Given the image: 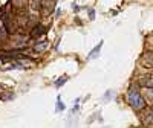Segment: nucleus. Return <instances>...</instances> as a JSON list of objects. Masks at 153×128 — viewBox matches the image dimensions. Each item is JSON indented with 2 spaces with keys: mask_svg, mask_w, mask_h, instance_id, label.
Here are the masks:
<instances>
[{
  "mask_svg": "<svg viewBox=\"0 0 153 128\" xmlns=\"http://www.w3.org/2000/svg\"><path fill=\"white\" fill-rule=\"evenodd\" d=\"M127 101H129V104L135 110H143L146 107V101L143 99V96L139 95V92L136 88H130L129 90V93H127Z\"/></svg>",
  "mask_w": 153,
  "mask_h": 128,
  "instance_id": "1",
  "label": "nucleus"
},
{
  "mask_svg": "<svg viewBox=\"0 0 153 128\" xmlns=\"http://www.w3.org/2000/svg\"><path fill=\"white\" fill-rule=\"evenodd\" d=\"M139 84H141V85H144V87H149V88H152V76H144V78H141Z\"/></svg>",
  "mask_w": 153,
  "mask_h": 128,
  "instance_id": "4",
  "label": "nucleus"
},
{
  "mask_svg": "<svg viewBox=\"0 0 153 128\" xmlns=\"http://www.w3.org/2000/svg\"><path fill=\"white\" fill-rule=\"evenodd\" d=\"M48 47H49V43H48V41H40V43H37V44L34 46V52L42 54V52H45Z\"/></svg>",
  "mask_w": 153,
  "mask_h": 128,
  "instance_id": "2",
  "label": "nucleus"
},
{
  "mask_svg": "<svg viewBox=\"0 0 153 128\" xmlns=\"http://www.w3.org/2000/svg\"><path fill=\"white\" fill-rule=\"evenodd\" d=\"M66 79H68V78H66V76H63V78H60V79H58V81L55 82V85H57V87H60V85H63V84H65V82H66Z\"/></svg>",
  "mask_w": 153,
  "mask_h": 128,
  "instance_id": "7",
  "label": "nucleus"
},
{
  "mask_svg": "<svg viewBox=\"0 0 153 128\" xmlns=\"http://www.w3.org/2000/svg\"><path fill=\"white\" fill-rule=\"evenodd\" d=\"M144 124H147L149 127H152V110H149V114H146V118H144Z\"/></svg>",
  "mask_w": 153,
  "mask_h": 128,
  "instance_id": "6",
  "label": "nucleus"
},
{
  "mask_svg": "<svg viewBox=\"0 0 153 128\" xmlns=\"http://www.w3.org/2000/svg\"><path fill=\"white\" fill-rule=\"evenodd\" d=\"M6 37V29H5V26H2L0 28V38H5Z\"/></svg>",
  "mask_w": 153,
  "mask_h": 128,
  "instance_id": "9",
  "label": "nucleus"
},
{
  "mask_svg": "<svg viewBox=\"0 0 153 128\" xmlns=\"http://www.w3.org/2000/svg\"><path fill=\"white\" fill-rule=\"evenodd\" d=\"M101 46H103V41H101V43H100V44H98V46H97V47H95V49L92 50V52L89 54V58H95V57H97V54L100 52V49H101Z\"/></svg>",
  "mask_w": 153,
  "mask_h": 128,
  "instance_id": "5",
  "label": "nucleus"
},
{
  "mask_svg": "<svg viewBox=\"0 0 153 128\" xmlns=\"http://www.w3.org/2000/svg\"><path fill=\"white\" fill-rule=\"evenodd\" d=\"M89 15H91V18H94V15H95V12H94V9H91V11H89Z\"/></svg>",
  "mask_w": 153,
  "mask_h": 128,
  "instance_id": "11",
  "label": "nucleus"
},
{
  "mask_svg": "<svg viewBox=\"0 0 153 128\" xmlns=\"http://www.w3.org/2000/svg\"><path fill=\"white\" fill-rule=\"evenodd\" d=\"M11 98H14V95L8 93V95H3V96H2V101H6V99H11Z\"/></svg>",
  "mask_w": 153,
  "mask_h": 128,
  "instance_id": "10",
  "label": "nucleus"
},
{
  "mask_svg": "<svg viewBox=\"0 0 153 128\" xmlns=\"http://www.w3.org/2000/svg\"><path fill=\"white\" fill-rule=\"evenodd\" d=\"M46 31H45V28L42 26V24H37V26L34 28V31H32V37L34 38H38V37H40V35H43Z\"/></svg>",
  "mask_w": 153,
  "mask_h": 128,
  "instance_id": "3",
  "label": "nucleus"
},
{
  "mask_svg": "<svg viewBox=\"0 0 153 128\" xmlns=\"http://www.w3.org/2000/svg\"><path fill=\"white\" fill-rule=\"evenodd\" d=\"M66 107H65V104H63V102L58 99V105H57V111H60V110H65Z\"/></svg>",
  "mask_w": 153,
  "mask_h": 128,
  "instance_id": "8",
  "label": "nucleus"
}]
</instances>
